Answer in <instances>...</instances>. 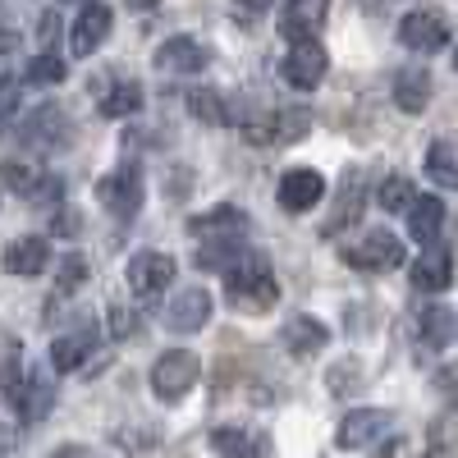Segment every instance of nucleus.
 I'll return each mask as SVG.
<instances>
[{
  "label": "nucleus",
  "mask_w": 458,
  "mask_h": 458,
  "mask_svg": "<svg viewBox=\"0 0 458 458\" xmlns=\"http://www.w3.org/2000/svg\"><path fill=\"white\" fill-rule=\"evenodd\" d=\"M47 261H51V248H47L42 234H19L5 248V271L14 280H37V276L47 271Z\"/></svg>",
  "instance_id": "nucleus-17"
},
{
  "label": "nucleus",
  "mask_w": 458,
  "mask_h": 458,
  "mask_svg": "<svg viewBox=\"0 0 458 458\" xmlns=\"http://www.w3.org/2000/svg\"><path fill=\"white\" fill-rule=\"evenodd\" d=\"M225 293H229V302H239V308L266 312V308H276V298H280V280H276L271 266H266V257L248 252L234 271L225 276Z\"/></svg>",
  "instance_id": "nucleus-1"
},
{
  "label": "nucleus",
  "mask_w": 458,
  "mask_h": 458,
  "mask_svg": "<svg viewBox=\"0 0 458 458\" xmlns=\"http://www.w3.org/2000/svg\"><path fill=\"white\" fill-rule=\"evenodd\" d=\"M97 198L114 220H133L142 211V170L138 165H120L114 174H106L97 183Z\"/></svg>",
  "instance_id": "nucleus-6"
},
{
  "label": "nucleus",
  "mask_w": 458,
  "mask_h": 458,
  "mask_svg": "<svg viewBox=\"0 0 458 458\" xmlns=\"http://www.w3.org/2000/svg\"><path fill=\"white\" fill-rule=\"evenodd\" d=\"M188 234L202 239V243H211V239H243L248 234V211H239L234 202H220V207L188 220Z\"/></svg>",
  "instance_id": "nucleus-12"
},
{
  "label": "nucleus",
  "mask_w": 458,
  "mask_h": 458,
  "mask_svg": "<svg viewBox=\"0 0 458 458\" xmlns=\"http://www.w3.org/2000/svg\"><path fill=\"white\" fill-rule=\"evenodd\" d=\"M308 129H312V110H302V106L280 110V142H298Z\"/></svg>",
  "instance_id": "nucleus-37"
},
{
  "label": "nucleus",
  "mask_w": 458,
  "mask_h": 458,
  "mask_svg": "<svg viewBox=\"0 0 458 458\" xmlns=\"http://www.w3.org/2000/svg\"><path fill=\"white\" fill-rule=\"evenodd\" d=\"M427 174L440 188H458V151L449 142H431L427 147Z\"/></svg>",
  "instance_id": "nucleus-33"
},
{
  "label": "nucleus",
  "mask_w": 458,
  "mask_h": 458,
  "mask_svg": "<svg viewBox=\"0 0 458 458\" xmlns=\"http://www.w3.org/2000/svg\"><path fill=\"white\" fill-rule=\"evenodd\" d=\"M431 92H436L431 69L408 64V69H399V73H394V106H399L403 114H422V110L431 106Z\"/></svg>",
  "instance_id": "nucleus-20"
},
{
  "label": "nucleus",
  "mask_w": 458,
  "mask_h": 458,
  "mask_svg": "<svg viewBox=\"0 0 458 458\" xmlns=\"http://www.w3.org/2000/svg\"><path fill=\"white\" fill-rule=\"evenodd\" d=\"M157 431L151 427H142V422H129V427H114L110 431V445L120 449V454H129V458H147L151 449H157Z\"/></svg>",
  "instance_id": "nucleus-30"
},
{
  "label": "nucleus",
  "mask_w": 458,
  "mask_h": 458,
  "mask_svg": "<svg viewBox=\"0 0 458 458\" xmlns=\"http://www.w3.org/2000/svg\"><path fill=\"white\" fill-rule=\"evenodd\" d=\"M280 344L293 353V358H312L330 344V326L317 321V317H289L284 330H280Z\"/></svg>",
  "instance_id": "nucleus-22"
},
{
  "label": "nucleus",
  "mask_w": 458,
  "mask_h": 458,
  "mask_svg": "<svg viewBox=\"0 0 458 458\" xmlns=\"http://www.w3.org/2000/svg\"><path fill=\"white\" fill-rule=\"evenodd\" d=\"M37 37H42V51H51L55 37H60V19H55V14H42V23H37Z\"/></svg>",
  "instance_id": "nucleus-43"
},
{
  "label": "nucleus",
  "mask_w": 458,
  "mask_h": 458,
  "mask_svg": "<svg viewBox=\"0 0 458 458\" xmlns=\"http://www.w3.org/2000/svg\"><path fill=\"white\" fill-rule=\"evenodd\" d=\"M454 280V257L445 243H431L422 248V257L412 261V289H422V293H445Z\"/></svg>",
  "instance_id": "nucleus-18"
},
{
  "label": "nucleus",
  "mask_w": 458,
  "mask_h": 458,
  "mask_svg": "<svg viewBox=\"0 0 458 458\" xmlns=\"http://www.w3.org/2000/svg\"><path fill=\"white\" fill-rule=\"evenodd\" d=\"M106 321H110V339H133V335L142 330V321H138L133 308H110Z\"/></svg>",
  "instance_id": "nucleus-39"
},
{
  "label": "nucleus",
  "mask_w": 458,
  "mask_h": 458,
  "mask_svg": "<svg viewBox=\"0 0 458 458\" xmlns=\"http://www.w3.org/2000/svg\"><path fill=\"white\" fill-rule=\"evenodd\" d=\"M326 390H330L335 399L362 390V362H358V358H339V362L326 371Z\"/></svg>",
  "instance_id": "nucleus-35"
},
{
  "label": "nucleus",
  "mask_w": 458,
  "mask_h": 458,
  "mask_svg": "<svg viewBox=\"0 0 458 458\" xmlns=\"http://www.w3.org/2000/svg\"><path fill=\"white\" fill-rule=\"evenodd\" d=\"M261 10H266V0H234V23H243V28H252Z\"/></svg>",
  "instance_id": "nucleus-42"
},
{
  "label": "nucleus",
  "mask_w": 458,
  "mask_h": 458,
  "mask_svg": "<svg viewBox=\"0 0 458 458\" xmlns=\"http://www.w3.org/2000/svg\"><path fill=\"white\" fill-rule=\"evenodd\" d=\"M138 110H142V83H133V79H114L101 92V114H110V120H129Z\"/></svg>",
  "instance_id": "nucleus-28"
},
{
  "label": "nucleus",
  "mask_w": 458,
  "mask_h": 458,
  "mask_svg": "<svg viewBox=\"0 0 458 458\" xmlns=\"http://www.w3.org/2000/svg\"><path fill=\"white\" fill-rule=\"evenodd\" d=\"M88 5H92V0H88Z\"/></svg>",
  "instance_id": "nucleus-48"
},
{
  "label": "nucleus",
  "mask_w": 458,
  "mask_h": 458,
  "mask_svg": "<svg viewBox=\"0 0 458 458\" xmlns=\"http://www.w3.org/2000/svg\"><path fill=\"white\" fill-rule=\"evenodd\" d=\"M454 69H458V42H454Z\"/></svg>",
  "instance_id": "nucleus-47"
},
{
  "label": "nucleus",
  "mask_w": 458,
  "mask_h": 458,
  "mask_svg": "<svg viewBox=\"0 0 458 458\" xmlns=\"http://www.w3.org/2000/svg\"><path fill=\"white\" fill-rule=\"evenodd\" d=\"M60 198H64V179H60V174H47L28 202H32L37 211H51V207H60Z\"/></svg>",
  "instance_id": "nucleus-38"
},
{
  "label": "nucleus",
  "mask_w": 458,
  "mask_h": 458,
  "mask_svg": "<svg viewBox=\"0 0 458 458\" xmlns=\"http://www.w3.org/2000/svg\"><path fill=\"white\" fill-rule=\"evenodd\" d=\"M19 88L23 83L14 79V73H0V120H10V114L19 110V97H23Z\"/></svg>",
  "instance_id": "nucleus-41"
},
{
  "label": "nucleus",
  "mask_w": 458,
  "mask_h": 458,
  "mask_svg": "<svg viewBox=\"0 0 458 458\" xmlns=\"http://www.w3.org/2000/svg\"><path fill=\"white\" fill-rule=\"evenodd\" d=\"M211 308H216V298H211L202 284L179 289V293L170 298V308H165V330H174V335H198V330L211 321Z\"/></svg>",
  "instance_id": "nucleus-8"
},
{
  "label": "nucleus",
  "mask_w": 458,
  "mask_h": 458,
  "mask_svg": "<svg viewBox=\"0 0 458 458\" xmlns=\"http://www.w3.org/2000/svg\"><path fill=\"white\" fill-rule=\"evenodd\" d=\"M449 335H454V312H449V308H440V302L422 308V317H417V339H422V353L445 349Z\"/></svg>",
  "instance_id": "nucleus-27"
},
{
  "label": "nucleus",
  "mask_w": 458,
  "mask_h": 458,
  "mask_svg": "<svg viewBox=\"0 0 458 458\" xmlns=\"http://www.w3.org/2000/svg\"><path fill=\"white\" fill-rule=\"evenodd\" d=\"M399 42L417 55H436L449 47V19L440 10H408L399 19Z\"/></svg>",
  "instance_id": "nucleus-5"
},
{
  "label": "nucleus",
  "mask_w": 458,
  "mask_h": 458,
  "mask_svg": "<svg viewBox=\"0 0 458 458\" xmlns=\"http://www.w3.org/2000/svg\"><path fill=\"white\" fill-rule=\"evenodd\" d=\"M124 5H129V10H151L157 0H124Z\"/></svg>",
  "instance_id": "nucleus-46"
},
{
  "label": "nucleus",
  "mask_w": 458,
  "mask_h": 458,
  "mask_svg": "<svg viewBox=\"0 0 458 458\" xmlns=\"http://www.w3.org/2000/svg\"><path fill=\"white\" fill-rule=\"evenodd\" d=\"M211 449L220 458H271V445H266L261 436H252L248 427H216Z\"/></svg>",
  "instance_id": "nucleus-23"
},
{
  "label": "nucleus",
  "mask_w": 458,
  "mask_h": 458,
  "mask_svg": "<svg viewBox=\"0 0 458 458\" xmlns=\"http://www.w3.org/2000/svg\"><path fill=\"white\" fill-rule=\"evenodd\" d=\"M321 198H326V174L321 170H284L280 174V207L289 216L312 211Z\"/></svg>",
  "instance_id": "nucleus-13"
},
{
  "label": "nucleus",
  "mask_w": 458,
  "mask_h": 458,
  "mask_svg": "<svg viewBox=\"0 0 458 458\" xmlns=\"http://www.w3.org/2000/svg\"><path fill=\"white\" fill-rule=\"evenodd\" d=\"M97 344H101V330H97V326H79L73 335H55V344H51V367H55V371H79V367L92 358Z\"/></svg>",
  "instance_id": "nucleus-21"
},
{
  "label": "nucleus",
  "mask_w": 458,
  "mask_h": 458,
  "mask_svg": "<svg viewBox=\"0 0 458 458\" xmlns=\"http://www.w3.org/2000/svg\"><path fill=\"white\" fill-rule=\"evenodd\" d=\"M243 257H248L243 239H211V243H198L193 266H198V271H211V276H229Z\"/></svg>",
  "instance_id": "nucleus-25"
},
{
  "label": "nucleus",
  "mask_w": 458,
  "mask_h": 458,
  "mask_svg": "<svg viewBox=\"0 0 458 458\" xmlns=\"http://www.w3.org/2000/svg\"><path fill=\"white\" fill-rule=\"evenodd\" d=\"M110 23H114L110 5H101V0L83 5V10H79V19H73V32H69L73 55H92V51L106 42V37H110Z\"/></svg>",
  "instance_id": "nucleus-16"
},
{
  "label": "nucleus",
  "mask_w": 458,
  "mask_h": 458,
  "mask_svg": "<svg viewBox=\"0 0 458 458\" xmlns=\"http://www.w3.org/2000/svg\"><path fill=\"white\" fill-rule=\"evenodd\" d=\"M330 14V0H289L284 19H280V37H289V47L298 42H317V28Z\"/></svg>",
  "instance_id": "nucleus-14"
},
{
  "label": "nucleus",
  "mask_w": 458,
  "mask_h": 458,
  "mask_svg": "<svg viewBox=\"0 0 458 458\" xmlns=\"http://www.w3.org/2000/svg\"><path fill=\"white\" fill-rule=\"evenodd\" d=\"M362 207H367V170L353 165V170H344V179H339V193H335V207H330V216L321 225V234L326 239L344 234V229L362 216Z\"/></svg>",
  "instance_id": "nucleus-7"
},
{
  "label": "nucleus",
  "mask_w": 458,
  "mask_h": 458,
  "mask_svg": "<svg viewBox=\"0 0 458 458\" xmlns=\"http://www.w3.org/2000/svg\"><path fill=\"white\" fill-rule=\"evenodd\" d=\"M280 73H284L293 88L312 92L326 73H330V55H326L321 42H298V47H289V55L280 60Z\"/></svg>",
  "instance_id": "nucleus-9"
},
{
  "label": "nucleus",
  "mask_w": 458,
  "mask_h": 458,
  "mask_svg": "<svg viewBox=\"0 0 458 458\" xmlns=\"http://www.w3.org/2000/svg\"><path fill=\"white\" fill-rule=\"evenodd\" d=\"M170 280H174V257H170V252H151V248H147V252L129 257V289H133L138 298L165 293Z\"/></svg>",
  "instance_id": "nucleus-10"
},
{
  "label": "nucleus",
  "mask_w": 458,
  "mask_h": 458,
  "mask_svg": "<svg viewBox=\"0 0 458 458\" xmlns=\"http://www.w3.org/2000/svg\"><path fill=\"white\" fill-rule=\"evenodd\" d=\"M412 202H417V188H412L403 174H390L386 183L376 188V207H380V211H390V216H408Z\"/></svg>",
  "instance_id": "nucleus-29"
},
{
  "label": "nucleus",
  "mask_w": 458,
  "mask_h": 458,
  "mask_svg": "<svg viewBox=\"0 0 458 458\" xmlns=\"http://www.w3.org/2000/svg\"><path fill=\"white\" fill-rule=\"evenodd\" d=\"M28 147H42V151H55V147H69L73 142V124L60 106H42L23 120V133H19Z\"/></svg>",
  "instance_id": "nucleus-11"
},
{
  "label": "nucleus",
  "mask_w": 458,
  "mask_h": 458,
  "mask_svg": "<svg viewBox=\"0 0 458 458\" xmlns=\"http://www.w3.org/2000/svg\"><path fill=\"white\" fill-rule=\"evenodd\" d=\"M394 427V417L386 408H349L335 427V445L339 449H371L376 440H386Z\"/></svg>",
  "instance_id": "nucleus-4"
},
{
  "label": "nucleus",
  "mask_w": 458,
  "mask_h": 458,
  "mask_svg": "<svg viewBox=\"0 0 458 458\" xmlns=\"http://www.w3.org/2000/svg\"><path fill=\"white\" fill-rule=\"evenodd\" d=\"M239 129H243V138L257 142V147L280 142V110H252V114H243V120H239Z\"/></svg>",
  "instance_id": "nucleus-34"
},
{
  "label": "nucleus",
  "mask_w": 458,
  "mask_h": 458,
  "mask_svg": "<svg viewBox=\"0 0 458 458\" xmlns=\"http://www.w3.org/2000/svg\"><path fill=\"white\" fill-rule=\"evenodd\" d=\"M47 174L37 170L32 161H23V157H10L5 165H0V183L5 188H14V193H23V198H32L37 193V183H42Z\"/></svg>",
  "instance_id": "nucleus-32"
},
{
  "label": "nucleus",
  "mask_w": 458,
  "mask_h": 458,
  "mask_svg": "<svg viewBox=\"0 0 458 458\" xmlns=\"http://www.w3.org/2000/svg\"><path fill=\"white\" fill-rule=\"evenodd\" d=\"M211 64V51L198 42V37H170V42L157 47V69L161 73H202Z\"/></svg>",
  "instance_id": "nucleus-15"
},
{
  "label": "nucleus",
  "mask_w": 458,
  "mask_h": 458,
  "mask_svg": "<svg viewBox=\"0 0 458 458\" xmlns=\"http://www.w3.org/2000/svg\"><path fill=\"white\" fill-rule=\"evenodd\" d=\"M339 261H349L353 271H394L403 266V239L390 229H367L362 239L339 248Z\"/></svg>",
  "instance_id": "nucleus-3"
},
{
  "label": "nucleus",
  "mask_w": 458,
  "mask_h": 458,
  "mask_svg": "<svg viewBox=\"0 0 458 458\" xmlns=\"http://www.w3.org/2000/svg\"><path fill=\"white\" fill-rule=\"evenodd\" d=\"M431 386H436V394H440L449 408H458V362H445V367L436 371Z\"/></svg>",
  "instance_id": "nucleus-40"
},
{
  "label": "nucleus",
  "mask_w": 458,
  "mask_h": 458,
  "mask_svg": "<svg viewBox=\"0 0 458 458\" xmlns=\"http://www.w3.org/2000/svg\"><path fill=\"white\" fill-rule=\"evenodd\" d=\"M51 458H92V454H88L83 445H60V449H55Z\"/></svg>",
  "instance_id": "nucleus-45"
},
{
  "label": "nucleus",
  "mask_w": 458,
  "mask_h": 458,
  "mask_svg": "<svg viewBox=\"0 0 458 458\" xmlns=\"http://www.w3.org/2000/svg\"><path fill=\"white\" fill-rule=\"evenodd\" d=\"M88 276H92L88 252H64V257L55 261V289H60V293H79V289L88 284Z\"/></svg>",
  "instance_id": "nucleus-31"
},
{
  "label": "nucleus",
  "mask_w": 458,
  "mask_h": 458,
  "mask_svg": "<svg viewBox=\"0 0 458 458\" xmlns=\"http://www.w3.org/2000/svg\"><path fill=\"white\" fill-rule=\"evenodd\" d=\"M440 225H445V202L436 193H422L408 211V234L422 248H431V243H440Z\"/></svg>",
  "instance_id": "nucleus-24"
},
{
  "label": "nucleus",
  "mask_w": 458,
  "mask_h": 458,
  "mask_svg": "<svg viewBox=\"0 0 458 458\" xmlns=\"http://www.w3.org/2000/svg\"><path fill=\"white\" fill-rule=\"evenodd\" d=\"M188 114L202 120L207 129H225L229 120H234V110L225 106V92L220 88H193V92H188Z\"/></svg>",
  "instance_id": "nucleus-26"
},
{
  "label": "nucleus",
  "mask_w": 458,
  "mask_h": 458,
  "mask_svg": "<svg viewBox=\"0 0 458 458\" xmlns=\"http://www.w3.org/2000/svg\"><path fill=\"white\" fill-rule=\"evenodd\" d=\"M64 73H69V64L55 55V51H42L32 64H28V73H23V83H37V88H55V83H64Z\"/></svg>",
  "instance_id": "nucleus-36"
},
{
  "label": "nucleus",
  "mask_w": 458,
  "mask_h": 458,
  "mask_svg": "<svg viewBox=\"0 0 458 458\" xmlns=\"http://www.w3.org/2000/svg\"><path fill=\"white\" fill-rule=\"evenodd\" d=\"M14 51H19V32L0 28V60H5V55H14Z\"/></svg>",
  "instance_id": "nucleus-44"
},
{
  "label": "nucleus",
  "mask_w": 458,
  "mask_h": 458,
  "mask_svg": "<svg viewBox=\"0 0 458 458\" xmlns=\"http://www.w3.org/2000/svg\"><path fill=\"white\" fill-rule=\"evenodd\" d=\"M55 403V386H51V376L47 371H28L23 376V386H19V399H14V412H19V422L23 427H37L47 417V408Z\"/></svg>",
  "instance_id": "nucleus-19"
},
{
  "label": "nucleus",
  "mask_w": 458,
  "mask_h": 458,
  "mask_svg": "<svg viewBox=\"0 0 458 458\" xmlns=\"http://www.w3.org/2000/svg\"><path fill=\"white\" fill-rule=\"evenodd\" d=\"M198 380H202V358L193 349H165L151 362V394L161 403H183Z\"/></svg>",
  "instance_id": "nucleus-2"
}]
</instances>
